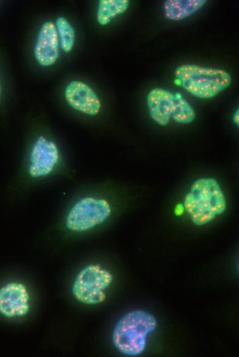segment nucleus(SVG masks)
Returning <instances> with one entry per match:
<instances>
[{"label":"nucleus","mask_w":239,"mask_h":357,"mask_svg":"<svg viewBox=\"0 0 239 357\" xmlns=\"http://www.w3.org/2000/svg\"><path fill=\"white\" fill-rule=\"evenodd\" d=\"M157 327V321L152 314L142 310L130 311L114 326L112 343L125 356H139L146 349L148 335Z\"/></svg>","instance_id":"nucleus-1"},{"label":"nucleus","mask_w":239,"mask_h":357,"mask_svg":"<svg viewBox=\"0 0 239 357\" xmlns=\"http://www.w3.org/2000/svg\"><path fill=\"white\" fill-rule=\"evenodd\" d=\"M226 207L224 193L213 178H200L194 181L183 201L184 210L197 226L206 224L223 214Z\"/></svg>","instance_id":"nucleus-2"},{"label":"nucleus","mask_w":239,"mask_h":357,"mask_svg":"<svg viewBox=\"0 0 239 357\" xmlns=\"http://www.w3.org/2000/svg\"><path fill=\"white\" fill-rule=\"evenodd\" d=\"M177 84L193 96L211 99L227 89L231 84V75L225 70L184 64L174 72Z\"/></svg>","instance_id":"nucleus-3"},{"label":"nucleus","mask_w":239,"mask_h":357,"mask_svg":"<svg viewBox=\"0 0 239 357\" xmlns=\"http://www.w3.org/2000/svg\"><path fill=\"white\" fill-rule=\"evenodd\" d=\"M62 170L60 154L56 143L40 135L32 143L25 163L21 169L19 182L32 183L41 181L58 174Z\"/></svg>","instance_id":"nucleus-4"},{"label":"nucleus","mask_w":239,"mask_h":357,"mask_svg":"<svg viewBox=\"0 0 239 357\" xmlns=\"http://www.w3.org/2000/svg\"><path fill=\"white\" fill-rule=\"evenodd\" d=\"M111 212V204L106 199L91 195L82 196L69 206L64 224L70 232H86L104 222Z\"/></svg>","instance_id":"nucleus-5"},{"label":"nucleus","mask_w":239,"mask_h":357,"mask_svg":"<svg viewBox=\"0 0 239 357\" xmlns=\"http://www.w3.org/2000/svg\"><path fill=\"white\" fill-rule=\"evenodd\" d=\"M113 279L112 274L97 264L83 268L76 276L71 292L74 298L85 305H97L106 299V290Z\"/></svg>","instance_id":"nucleus-6"},{"label":"nucleus","mask_w":239,"mask_h":357,"mask_svg":"<svg viewBox=\"0 0 239 357\" xmlns=\"http://www.w3.org/2000/svg\"><path fill=\"white\" fill-rule=\"evenodd\" d=\"M30 297L26 286L10 282L0 288V314L12 319L25 316L30 310Z\"/></svg>","instance_id":"nucleus-7"},{"label":"nucleus","mask_w":239,"mask_h":357,"mask_svg":"<svg viewBox=\"0 0 239 357\" xmlns=\"http://www.w3.org/2000/svg\"><path fill=\"white\" fill-rule=\"evenodd\" d=\"M64 95L68 105L78 112L95 116L100 111V98L93 89L83 82H70L65 87Z\"/></svg>","instance_id":"nucleus-8"},{"label":"nucleus","mask_w":239,"mask_h":357,"mask_svg":"<svg viewBox=\"0 0 239 357\" xmlns=\"http://www.w3.org/2000/svg\"><path fill=\"white\" fill-rule=\"evenodd\" d=\"M176 94L161 88L152 89L146 96L148 114L152 121L167 126L176 109Z\"/></svg>","instance_id":"nucleus-9"},{"label":"nucleus","mask_w":239,"mask_h":357,"mask_svg":"<svg viewBox=\"0 0 239 357\" xmlns=\"http://www.w3.org/2000/svg\"><path fill=\"white\" fill-rule=\"evenodd\" d=\"M59 44L55 24L52 21L44 23L39 30L34 49L38 63L43 67L54 64L59 56Z\"/></svg>","instance_id":"nucleus-10"},{"label":"nucleus","mask_w":239,"mask_h":357,"mask_svg":"<svg viewBox=\"0 0 239 357\" xmlns=\"http://www.w3.org/2000/svg\"><path fill=\"white\" fill-rule=\"evenodd\" d=\"M206 3V0H167L163 3V15L170 21H181L198 11Z\"/></svg>","instance_id":"nucleus-11"},{"label":"nucleus","mask_w":239,"mask_h":357,"mask_svg":"<svg viewBox=\"0 0 239 357\" xmlns=\"http://www.w3.org/2000/svg\"><path fill=\"white\" fill-rule=\"evenodd\" d=\"M128 0H100L98 3L96 20L100 25H106L117 16L124 13L129 7Z\"/></svg>","instance_id":"nucleus-12"},{"label":"nucleus","mask_w":239,"mask_h":357,"mask_svg":"<svg viewBox=\"0 0 239 357\" xmlns=\"http://www.w3.org/2000/svg\"><path fill=\"white\" fill-rule=\"evenodd\" d=\"M55 26L61 49L66 53L71 52L76 39V32L73 27L67 19L62 16L56 19Z\"/></svg>","instance_id":"nucleus-13"},{"label":"nucleus","mask_w":239,"mask_h":357,"mask_svg":"<svg viewBox=\"0 0 239 357\" xmlns=\"http://www.w3.org/2000/svg\"><path fill=\"white\" fill-rule=\"evenodd\" d=\"M176 109L172 119L179 124H187L194 121L196 112L186 99L176 94Z\"/></svg>","instance_id":"nucleus-14"},{"label":"nucleus","mask_w":239,"mask_h":357,"mask_svg":"<svg viewBox=\"0 0 239 357\" xmlns=\"http://www.w3.org/2000/svg\"><path fill=\"white\" fill-rule=\"evenodd\" d=\"M233 122L234 123L238 126L239 124V111L238 108L234 112L233 115Z\"/></svg>","instance_id":"nucleus-15"},{"label":"nucleus","mask_w":239,"mask_h":357,"mask_svg":"<svg viewBox=\"0 0 239 357\" xmlns=\"http://www.w3.org/2000/svg\"><path fill=\"white\" fill-rule=\"evenodd\" d=\"M1 84H0V97H1Z\"/></svg>","instance_id":"nucleus-16"}]
</instances>
